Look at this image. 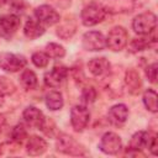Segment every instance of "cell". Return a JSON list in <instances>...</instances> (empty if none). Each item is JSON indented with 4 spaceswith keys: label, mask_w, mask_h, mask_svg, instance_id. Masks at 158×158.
Segmentation results:
<instances>
[{
    "label": "cell",
    "mask_w": 158,
    "mask_h": 158,
    "mask_svg": "<svg viewBox=\"0 0 158 158\" xmlns=\"http://www.w3.org/2000/svg\"><path fill=\"white\" fill-rule=\"evenodd\" d=\"M77 30V25H75V21L74 20H64L62 23H59V26L57 27V35L63 38V40H67L69 37H72L74 35Z\"/></svg>",
    "instance_id": "ffe728a7"
},
{
    "label": "cell",
    "mask_w": 158,
    "mask_h": 158,
    "mask_svg": "<svg viewBox=\"0 0 158 158\" xmlns=\"http://www.w3.org/2000/svg\"><path fill=\"white\" fill-rule=\"evenodd\" d=\"M23 120L25 122L30 126V127H33V128H38V130H42L43 126H44V116L42 114L41 110H38L37 107L35 106H28L23 110Z\"/></svg>",
    "instance_id": "8fae6325"
},
{
    "label": "cell",
    "mask_w": 158,
    "mask_h": 158,
    "mask_svg": "<svg viewBox=\"0 0 158 158\" xmlns=\"http://www.w3.org/2000/svg\"><path fill=\"white\" fill-rule=\"evenodd\" d=\"M26 149H27V153L32 157H36V156H41L46 152L47 149V142L42 138V137H38V136H31L27 141V146H26Z\"/></svg>",
    "instance_id": "2e32d148"
},
{
    "label": "cell",
    "mask_w": 158,
    "mask_h": 158,
    "mask_svg": "<svg viewBox=\"0 0 158 158\" xmlns=\"http://www.w3.org/2000/svg\"><path fill=\"white\" fill-rule=\"evenodd\" d=\"M128 42V33L125 27L122 26H115L110 30L107 37H106V46L111 51H121Z\"/></svg>",
    "instance_id": "277c9868"
},
{
    "label": "cell",
    "mask_w": 158,
    "mask_h": 158,
    "mask_svg": "<svg viewBox=\"0 0 158 158\" xmlns=\"http://www.w3.org/2000/svg\"><path fill=\"white\" fill-rule=\"evenodd\" d=\"M109 120L114 125H122L128 116V109L123 104H117L109 110Z\"/></svg>",
    "instance_id": "9a60e30c"
},
{
    "label": "cell",
    "mask_w": 158,
    "mask_h": 158,
    "mask_svg": "<svg viewBox=\"0 0 158 158\" xmlns=\"http://www.w3.org/2000/svg\"><path fill=\"white\" fill-rule=\"evenodd\" d=\"M11 137H12V139L15 141V142H22L26 137H27V132H26V130L23 128V126L22 125H17V126H15L14 128H12V131H11Z\"/></svg>",
    "instance_id": "484cf974"
},
{
    "label": "cell",
    "mask_w": 158,
    "mask_h": 158,
    "mask_svg": "<svg viewBox=\"0 0 158 158\" xmlns=\"http://www.w3.org/2000/svg\"><path fill=\"white\" fill-rule=\"evenodd\" d=\"M20 81L25 89L31 90V89H35L37 85V77H36L35 72H32L30 69H25L20 75Z\"/></svg>",
    "instance_id": "44dd1931"
},
{
    "label": "cell",
    "mask_w": 158,
    "mask_h": 158,
    "mask_svg": "<svg viewBox=\"0 0 158 158\" xmlns=\"http://www.w3.org/2000/svg\"><path fill=\"white\" fill-rule=\"evenodd\" d=\"M4 123H5V118H4L2 115H0V131H1V128H2V126H4Z\"/></svg>",
    "instance_id": "1f68e13d"
},
{
    "label": "cell",
    "mask_w": 158,
    "mask_h": 158,
    "mask_svg": "<svg viewBox=\"0 0 158 158\" xmlns=\"http://www.w3.org/2000/svg\"><path fill=\"white\" fill-rule=\"evenodd\" d=\"M149 151L152 152V154H157V137H154L153 138V141H152V143H151V146H149Z\"/></svg>",
    "instance_id": "4dcf8cb0"
},
{
    "label": "cell",
    "mask_w": 158,
    "mask_h": 158,
    "mask_svg": "<svg viewBox=\"0 0 158 158\" xmlns=\"http://www.w3.org/2000/svg\"><path fill=\"white\" fill-rule=\"evenodd\" d=\"M146 75L151 83H156L157 79V63H152L146 68Z\"/></svg>",
    "instance_id": "f546056e"
},
{
    "label": "cell",
    "mask_w": 158,
    "mask_h": 158,
    "mask_svg": "<svg viewBox=\"0 0 158 158\" xmlns=\"http://www.w3.org/2000/svg\"><path fill=\"white\" fill-rule=\"evenodd\" d=\"M20 23L21 21L17 15L15 14L2 15L0 16V33L5 37H10L17 31Z\"/></svg>",
    "instance_id": "30bf717a"
},
{
    "label": "cell",
    "mask_w": 158,
    "mask_h": 158,
    "mask_svg": "<svg viewBox=\"0 0 158 158\" xmlns=\"http://www.w3.org/2000/svg\"><path fill=\"white\" fill-rule=\"evenodd\" d=\"M88 69L89 72L95 77H102L109 73L110 70V63L106 58H93L88 62Z\"/></svg>",
    "instance_id": "5bb4252c"
},
{
    "label": "cell",
    "mask_w": 158,
    "mask_h": 158,
    "mask_svg": "<svg viewBox=\"0 0 158 158\" xmlns=\"http://www.w3.org/2000/svg\"><path fill=\"white\" fill-rule=\"evenodd\" d=\"M90 112L83 105H77L70 111V123L77 132H81L89 123Z\"/></svg>",
    "instance_id": "5b68a950"
},
{
    "label": "cell",
    "mask_w": 158,
    "mask_h": 158,
    "mask_svg": "<svg viewBox=\"0 0 158 158\" xmlns=\"http://www.w3.org/2000/svg\"><path fill=\"white\" fill-rule=\"evenodd\" d=\"M143 104L151 112H157V93L153 89H147L143 94Z\"/></svg>",
    "instance_id": "7402d4cb"
},
{
    "label": "cell",
    "mask_w": 158,
    "mask_h": 158,
    "mask_svg": "<svg viewBox=\"0 0 158 158\" xmlns=\"http://www.w3.org/2000/svg\"><path fill=\"white\" fill-rule=\"evenodd\" d=\"M156 136L152 135L151 132H147V131H138L136 132L131 141H130V149H144V148H149L153 138Z\"/></svg>",
    "instance_id": "4fadbf2b"
},
{
    "label": "cell",
    "mask_w": 158,
    "mask_h": 158,
    "mask_svg": "<svg viewBox=\"0 0 158 158\" xmlns=\"http://www.w3.org/2000/svg\"><path fill=\"white\" fill-rule=\"evenodd\" d=\"M57 149L69 156H83L85 154L84 148L70 136L62 135L57 141Z\"/></svg>",
    "instance_id": "8992f818"
},
{
    "label": "cell",
    "mask_w": 158,
    "mask_h": 158,
    "mask_svg": "<svg viewBox=\"0 0 158 158\" xmlns=\"http://www.w3.org/2000/svg\"><path fill=\"white\" fill-rule=\"evenodd\" d=\"M35 16L37 21H40L42 25L46 26H52L54 23H58L60 21L59 14L51 7L49 5H41L35 10Z\"/></svg>",
    "instance_id": "9c48e42d"
},
{
    "label": "cell",
    "mask_w": 158,
    "mask_h": 158,
    "mask_svg": "<svg viewBox=\"0 0 158 158\" xmlns=\"http://www.w3.org/2000/svg\"><path fill=\"white\" fill-rule=\"evenodd\" d=\"M121 147H122L121 138L115 132L104 133L101 139H100V143H99L100 151L106 153V154H116V153L120 152Z\"/></svg>",
    "instance_id": "52a82bcc"
},
{
    "label": "cell",
    "mask_w": 158,
    "mask_h": 158,
    "mask_svg": "<svg viewBox=\"0 0 158 158\" xmlns=\"http://www.w3.org/2000/svg\"><path fill=\"white\" fill-rule=\"evenodd\" d=\"M67 75H68L67 68L62 67V65H59V67L57 65V67L52 68V70H49L44 74V84L51 88H57L63 83V80L67 78Z\"/></svg>",
    "instance_id": "7c38bea8"
},
{
    "label": "cell",
    "mask_w": 158,
    "mask_h": 158,
    "mask_svg": "<svg viewBox=\"0 0 158 158\" xmlns=\"http://www.w3.org/2000/svg\"><path fill=\"white\" fill-rule=\"evenodd\" d=\"M23 33L27 38L30 40H35L40 36H42L44 33V27L42 26V23L40 21H35V20H28L25 23L23 27Z\"/></svg>",
    "instance_id": "e0dca14e"
},
{
    "label": "cell",
    "mask_w": 158,
    "mask_h": 158,
    "mask_svg": "<svg viewBox=\"0 0 158 158\" xmlns=\"http://www.w3.org/2000/svg\"><path fill=\"white\" fill-rule=\"evenodd\" d=\"M31 60H32V63H33L36 67H38V68H44V67L48 65L49 57H48V54H47L46 52H40V51H38V52H35V53L32 54Z\"/></svg>",
    "instance_id": "d4e9b609"
},
{
    "label": "cell",
    "mask_w": 158,
    "mask_h": 158,
    "mask_svg": "<svg viewBox=\"0 0 158 158\" xmlns=\"http://www.w3.org/2000/svg\"><path fill=\"white\" fill-rule=\"evenodd\" d=\"M0 35H1V33H0Z\"/></svg>",
    "instance_id": "836d02e7"
},
{
    "label": "cell",
    "mask_w": 158,
    "mask_h": 158,
    "mask_svg": "<svg viewBox=\"0 0 158 158\" xmlns=\"http://www.w3.org/2000/svg\"><path fill=\"white\" fill-rule=\"evenodd\" d=\"M83 47L86 51H101L106 47V38L99 31H89L83 36Z\"/></svg>",
    "instance_id": "ba28073f"
},
{
    "label": "cell",
    "mask_w": 158,
    "mask_h": 158,
    "mask_svg": "<svg viewBox=\"0 0 158 158\" xmlns=\"http://www.w3.org/2000/svg\"><path fill=\"white\" fill-rule=\"evenodd\" d=\"M46 53L48 54L49 58H63L65 54V49L63 46L51 42L46 46Z\"/></svg>",
    "instance_id": "cb8c5ba5"
},
{
    "label": "cell",
    "mask_w": 158,
    "mask_h": 158,
    "mask_svg": "<svg viewBox=\"0 0 158 158\" xmlns=\"http://www.w3.org/2000/svg\"><path fill=\"white\" fill-rule=\"evenodd\" d=\"M105 9L101 7L98 4H89L86 5L80 14V19L83 25L85 26H95L99 22H101L105 17Z\"/></svg>",
    "instance_id": "3957f363"
},
{
    "label": "cell",
    "mask_w": 158,
    "mask_h": 158,
    "mask_svg": "<svg viewBox=\"0 0 158 158\" xmlns=\"http://www.w3.org/2000/svg\"><path fill=\"white\" fill-rule=\"evenodd\" d=\"M125 81H126V85H127L128 91L131 94H138L139 93L141 86H142V83H141L139 75L137 74L136 70H128L126 73Z\"/></svg>",
    "instance_id": "ac0fdd59"
},
{
    "label": "cell",
    "mask_w": 158,
    "mask_h": 158,
    "mask_svg": "<svg viewBox=\"0 0 158 158\" xmlns=\"http://www.w3.org/2000/svg\"><path fill=\"white\" fill-rule=\"evenodd\" d=\"M26 64H27V60L21 54L7 53V52L0 53V68L4 69L5 72H9V73L19 72L22 68H25Z\"/></svg>",
    "instance_id": "7a4b0ae2"
},
{
    "label": "cell",
    "mask_w": 158,
    "mask_h": 158,
    "mask_svg": "<svg viewBox=\"0 0 158 158\" xmlns=\"http://www.w3.org/2000/svg\"><path fill=\"white\" fill-rule=\"evenodd\" d=\"M4 104V94L0 91V106Z\"/></svg>",
    "instance_id": "d6a6232c"
},
{
    "label": "cell",
    "mask_w": 158,
    "mask_h": 158,
    "mask_svg": "<svg viewBox=\"0 0 158 158\" xmlns=\"http://www.w3.org/2000/svg\"><path fill=\"white\" fill-rule=\"evenodd\" d=\"M4 5H9L15 11H21L23 6V1L22 0H0V6H4Z\"/></svg>",
    "instance_id": "83f0119b"
},
{
    "label": "cell",
    "mask_w": 158,
    "mask_h": 158,
    "mask_svg": "<svg viewBox=\"0 0 158 158\" xmlns=\"http://www.w3.org/2000/svg\"><path fill=\"white\" fill-rule=\"evenodd\" d=\"M154 40H151L148 37H139V38H133L131 42H130V51L131 52H139V51H143L146 49L147 47L151 46V43L153 42Z\"/></svg>",
    "instance_id": "603a6c76"
},
{
    "label": "cell",
    "mask_w": 158,
    "mask_h": 158,
    "mask_svg": "<svg viewBox=\"0 0 158 158\" xmlns=\"http://www.w3.org/2000/svg\"><path fill=\"white\" fill-rule=\"evenodd\" d=\"M95 99H96V91H95L94 88H85L83 90V93H81V100L85 104L93 102Z\"/></svg>",
    "instance_id": "4316f807"
},
{
    "label": "cell",
    "mask_w": 158,
    "mask_h": 158,
    "mask_svg": "<svg viewBox=\"0 0 158 158\" xmlns=\"http://www.w3.org/2000/svg\"><path fill=\"white\" fill-rule=\"evenodd\" d=\"M157 26V17L153 12H143L137 15L132 21V28L138 35H149L154 31Z\"/></svg>",
    "instance_id": "6da1fadb"
},
{
    "label": "cell",
    "mask_w": 158,
    "mask_h": 158,
    "mask_svg": "<svg viewBox=\"0 0 158 158\" xmlns=\"http://www.w3.org/2000/svg\"><path fill=\"white\" fill-rule=\"evenodd\" d=\"M0 91L4 93H12L14 91V85L10 80H7L4 77H0Z\"/></svg>",
    "instance_id": "f1b7e54d"
},
{
    "label": "cell",
    "mask_w": 158,
    "mask_h": 158,
    "mask_svg": "<svg viewBox=\"0 0 158 158\" xmlns=\"http://www.w3.org/2000/svg\"><path fill=\"white\" fill-rule=\"evenodd\" d=\"M63 104H64V101H63L62 93H59L57 90H52L46 95V105L49 110H53V111L59 110L63 107Z\"/></svg>",
    "instance_id": "d6986e66"
}]
</instances>
